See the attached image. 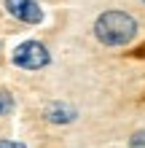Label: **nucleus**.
I'll return each instance as SVG.
<instances>
[{"label":"nucleus","instance_id":"obj_7","mask_svg":"<svg viewBox=\"0 0 145 148\" xmlns=\"http://www.w3.org/2000/svg\"><path fill=\"white\" fill-rule=\"evenodd\" d=\"M0 148H27V145L16 143V140H0Z\"/></svg>","mask_w":145,"mask_h":148},{"label":"nucleus","instance_id":"obj_5","mask_svg":"<svg viewBox=\"0 0 145 148\" xmlns=\"http://www.w3.org/2000/svg\"><path fill=\"white\" fill-rule=\"evenodd\" d=\"M11 110H14V97L0 89V116H5V113H11Z\"/></svg>","mask_w":145,"mask_h":148},{"label":"nucleus","instance_id":"obj_6","mask_svg":"<svg viewBox=\"0 0 145 148\" xmlns=\"http://www.w3.org/2000/svg\"><path fill=\"white\" fill-rule=\"evenodd\" d=\"M129 148H145V129H137L129 137Z\"/></svg>","mask_w":145,"mask_h":148},{"label":"nucleus","instance_id":"obj_2","mask_svg":"<svg viewBox=\"0 0 145 148\" xmlns=\"http://www.w3.org/2000/svg\"><path fill=\"white\" fill-rule=\"evenodd\" d=\"M11 62L16 67H22V70H40V67H46L51 62V54L40 40H24L14 49Z\"/></svg>","mask_w":145,"mask_h":148},{"label":"nucleus","instance_id":"obj_8","mask_svg":"<svg viewBox=\"0 0 145 148\" xmlns=\"http://www.w3.org/2000/svg\"><path fill=\"white\" fill-rule=\"evenodd\" d=\"M142 3H145V0H142Z\"/></svg>","mask_w":145,"mask_h":148},{"label":"nucleus","instance_id":"obj_1","mask_svg":"<svg viewBox=\"0 0 145 148\" xmlns=\"http://www.w3.org/2000/svg\"><path fill=\"white\" fill-rule=\"evenodd\" d=\"M94 38L110 49L129 46L137 38V19L126 11H105L94 22Z\"/></svg>","mask_w":145,"mask_h":148},{"label":"nucleus","instance_id":"obj_3","mask_svg":"<svg viewBox=\"0 0 145 148\" xmlns=\"http://www.w3.org/2000/svg\"><path fill=\"white\" fill-rule=\"evenodd\" d=\"M5 11L24 24H40L43 22V8L38 0H5Z\"/></svg>","mask_w":145,"mask_h":148},{"label":"nucleus","instance_id":"obj_4","mask_svg":"<svg viewBox=\"0 0 145 148\" xmlns=\"http://www.w3.org/2000/svg\"><path fill=\"white\" fill-rule=\"evenodd\" d=\"M78 119V110L73 105H65V102H54V105L46 108V121L51 124H70V121Z\"/></svg>","mask_w":145,"mask_h":148}]
</instances>
